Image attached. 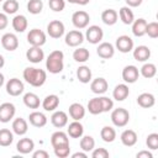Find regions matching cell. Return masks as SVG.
<instances>
[{
    "instance_id": "cell-47",
    "label": "cell",
    "mask_w": 158,
    "mask_h": 158,
    "mask_svg": "<svg viewBox=\"0 0 158 158\" xmlns=\"http://www.w3.org/2000/svg\"><path fill=\"white\" fill-rule=\"evenodd\" d=\"M99 99H100V102L102 106V112H109L112 110V107H114L112 99H110L107 96H99Z\"/></svg>"
},
{
    "instance_id": "cell-32",
    "label": "cell",
    "mask_w": 158,
    "mask_h": 158,
    "mask_svg": "<svg viewBox=\"0 0 158 158\" xmlns=\"http://www.w3.org/2000/svg\"><path fill=\"white\" fill-rule=\"evenodd\" d=\"M23 104L28 107V109H38L41 105V100L38 98L37 94L35 93H26L23 95Z\"/></svg>"
},
{
    "instance_id": "cell-18",
    "label": "cell",
    "mask_w": 158,
    "mask_h": 158,
    "mask_svg": "<svg viewBox=\"0 0 158 158\" xmlns=\"http://www.w3.org/2000/svg\"><path fill=\"white\" fill-rule=\"evenodd\" d=\"M33 148H35V142L28 137L21 138L16 144V149L21 154H28L33 151Z\"/></svg>"
},
{
    "instance_id": "cell-11",
    "label": "cell",
    "mask_w": 158,
    "mask_h": 158,
    "mask_svg": "<svg viewBox=\"0 0 158 158\" xmlns=\"http://www.w3.org/2000/svg\"><path fill=\"white\" fill-rule=\"evenodd\" d=\"M138 78H139V70L136 65L130 64L122 69V79L125 80V83L133 84L138 80Z\"/></svg>"
},
{
    "instance_id": "cell-51",
    "label": "cell",
    "mask_w": 158,
    "mask_h": 158,
    "mask_svg": "<svg viewBox=\"0 0 158 158\" xmlns=\"http://www.w3.org/2000/svg\"><path fill=\"white\" fill-rule=\"evenodd\" d=\"M136 157L137 158H153V154L149 151H139L136 154Z\"/></svg>"
},
{
    "instance_id": "cell-34",
    "label": "cell",
    "mask_w": 158,
    "mask_h": 158,
    "mask_svg": "<svg viewBox=\"0 0 158 158\" xmlns=\"http://www.w3.org/2000/svg\"><path fill=\"white\" fill-rule=\"evenodd\" d=\"M77 78L83 84H86V83L91 81V70H90V68L86 67V65H80L77 69Z\"/></svg>"
},
{
    "instance_id": "cell-45",
    "label": "cell",
    "mask_w": 158,
    "mask_h": 158,
    "mask_svg": "<svg viewBox=\"0 0 158 158\" xmlns=\"http://www.w3.org/2000/svg\"><path fill=\"white\" fill-rule=\"evenodd\" d=\"M146 144L149 149H158V133H149L146 138Z\"/></svg>"
},
{
    "instance_id": "cell-24",
    "label": "cell",
    "mask_w": 158,
    "mask_h": 158,
    "mask_svg": "<svg viewBox=\"0 0 158 158\" xmlns=\"http://www.w3.org/2000/svg\"><path fill=\"white\" fill-rule=\"evenodd\" d=\"M27 131H28V125H27V121L25 118L17 117L12 121V132L15 135L23 136V135H26Z\"/></svg>"
},
{
    "instance_id": "cell-28",
    "label": "cell",
    "mask_w": 158,
    "mask_h": 158,
    "mask_svg": "<svg viewBox=\"0 0 158 158\" xmlns=\"http://www.w3.org/2000/svg\"><path fill=\"white\" fill-rule=\"evenodd\" d=\"M117 19H118V14L114 9H106V10H104L101 12V20L107 26L115 25L117 22Z\"/></svg>"
},
{
    "instance_id": "cell-54",
    "label": "cell",
    "mask_w": 158,
    "mask_h": 158,
    "mask_svg": "<svg viewBox=\"0 0 158 158\" xmlns=\"http://www.w3.org/2000/svg\"><path fill=\"white\" fill-rule=\"evenodd\" d=\"M68 2H70V4H77V5H86V4H89V1L90 0H67Z\"/></svg>"
},
{
    "instance_id": "cell-36",
    "label": "cell",
    "mask_w": 158,
    "mask_h": 158,
    "mask_svg": "<svg viewBox=\"0 0 158 158\" xmlns=\"http://www.w3.org/2000/svg\"><path fill=\"white\" fill-rule=\"evenodd\" d=\"M139 74L143 78H146V79L153 78L157 74V67H156V64H153V63H144L142 65V68L139 69Z\"/></svg>"
},
{
    "instance_id": "cell-9",
    "label": "cell",
    "mask_w": 158,
    "mask_h": 158,
    "mask_svg": "<svg viewBox=\"0 0 158 158\" xmlns=\"http://www.w3.org/2000/svg\"><path fill=\"white\" fill-rule=\"evenodd\" d=\"M115 47L121 53H128V52H131L133 49V40L130 36H127V35L118 36L116 38Z\"/></svg>"
},
{
    "instance_id": "cell-22",
    "label": "cell",
    "mask_w": 158,
    "mask_h": 158,
    "mask_svg": "<svg viewBox=\"0 0 158 158\" xmlns=\"http://www.w3.org/2000/svg\"><path fill=\"white\" fill-rule=\"evenodd\" d=\"M137 104L143 107V109H149L152 106H154L156 104V98L153 94L151 93H142L137 96Z\"/></svg>"
},
{
    "instance_id": "cell-16",
    "label": "cell",
    "mask_w": 158,
    "mask_h": 158,
    "mask_svg": "<svg viewBox=\"0 0 158 158\" xmlns=\"http://www.w3.org/2000/svg\"><path fill=\"white\" fill-rule=\"evenodd\" d=\"M26 58L28 62L36 64V63H40L44 59V52L41 47L31 46V48L27 49V52H26Z\"/></svg>"
},
{
    "instance_id": "cell-14",
    "label": "cell",
    "mask_w": 158,
    "mask_h": 158,
    "mask_svg": "<svg viewBox=\"0 0 158 158\" xmlns=\"http://www.w3.org/2000/svg\"><path fill=\"white\" fill-rule=\"evenodd\" d=\"M96 53L102 59H110L115 54V47L110 42H101L96 48Z\"/></svg>"
},
{
    "instance_id": "cell-6",
    "label": "cell",
    "mask_w": 158,
    "mask_h": 158,
    "mask_svg": "<svg viewBox=\"0 0 158 158\" xmlns=\"http://www.w3.org/2000/svg\"><path fill=\"white\" fill-rule=\"evenodd\" d=\"M89 21H90V16H89V14H88L86 11H84V10L75 11V12L72 15V23H73L74 27L78 28V30H81V28L88 27Z\"/></svg>"
},
{
    "instance_id": "cell-56",
    "label": "cell",
    "mask_w": 158,
    "mask_h": 158,
    "mask_svg": "<svg viewBox=\"0 0 158 158\" xmlns=\"http://www.w3.org/2000/svg\"><path fill=\"white\" fill-rule=\"evenodd\" d=\"M4 81H5V78H4V74L0 73V88L4 85Z\"/></svg>"
},
{
    "instance_id": "cell-3",
    "label": "cell",
    "mask_w": 158,
    "mask_h": 158,
    "mask_svg": "<svg viewBox=\"0 0 158 158\" xmlns=\"http://www.w3.org/2000/svg\"><path fill=\"white\" fill-rule=\"evenodd\" d=\"M111 121L116 127H125L130 121V112L123 107H117L111 112Z\"/></svg>"
},
{
    "instance_id": "cell-44",
    "label": "cell",
    "mask_w": 158,
    "mask_h": 158,
    "mask_svg": "<svg viewBox=\"0 0 158 158\" xmlns=\"http://www.w3.org/2000/svg\"><path fill=\"white\" fill-rule=\"evenodd\" d=\"M146 35H148V37L151 38H157L158 37V22L153 21V22H147L146 26Z\"/></svg>"
},
{
    "instance_id": "cell-41",
    "label": "cell",
    "mask_w": 158,
    "mask_h": 158,
    "mask_svg": "<svg viewBox=\"0 0 158 158\" xmlns=\"http://www.w3.org/2000/svg\"><path fill=\"white\" fill-rule=\"evenodd\" d=\"M43 10V1L42 0H30L27 2V11L32 15H38Z\"/></svg>"
},
{
    "instance_id": "cell-12",
    "label": "cell",
    "mask_w": 158,
    "mask_h": 158,
    "mask_svg": "<svg viewBox=\"0 0 158 158\" xmlns=\"http://www.w3.org/2000/svg\"><path fill=\"white\" fill-rule=\"evenodd\" d=\"M84 42V35L80 30H72L65 35V44L69 47H78Z\"/></svg>"
},
{
    "instance_id": "cell-26",
    "label": "cell",
    "mask_w": 158,
    "mask_h": 158,
    "mask_svg": "<svg viewBox=\"0 0 158 158\" xmlns=\"http://www.w3.org/2000/svg\"><path fill=\"white\" fill-rule=\"evenodd\" d=\"M41 104L46 111H54L59 105V98L56 94H51V95H47Z\"/></svg>"
},
{
    "instance_id": "cell-23",
    "label": "cell",
    "mask_w": 158,
    "mask_h": 158,
    "mask_svg": "<svg viewBox=\"0 0 158 158\" xmlns=\"http://www.w3.org/2000/svg\"><path fill=\"white\" fill-rule=\"evenodd\" d=\"M120 139L122 142L123 146L126 147H132L137 143V133L133 131V130H125L121 136H120Z\"/></svg>"
},
{
    "instance_id": "cell-50",
    "label": "cell",
    "mask_w": 158,
    "mask_h": 158,
    "mask_svg": "<svg viewBox=\"0 0 158 158\" xmlns=\"http://www.w3.org/2000/svg\"><path fill=\"white\" fill-rule=\"evenodd\" d=\"M32 157H33V158H48L49 154H48V152H46V151H43V149H40V151L33 152V153H32Z\"/></svg>"
},
{
    "instance_id": "cell-7",
    "label": "cell",
    "mask_w": 158,
    "mask_h": 158,
    "mask_svg": "<svg viewBox=\"0 0 158 158\" xmlns=\"http://www.w3.org/2000/svg\"><path fill=\"white\" fill-rule=\"evenodd\" d=\"M16 114V107L11 102H2L0 105V122L6 123L14 118Z\"/></svg>"
},
{
    "instance_id": "cell-46",
    "label": "cell",
    "mask_w": 158,
    "mask_h": 158,
    "mask_svg": "<svg viewBox=\"0 0 158 158\" xmlns=\"http://www.w3.org/2000/svg\"><path fill=\"white\" fill-rule=\"evenodd\" d=\"M48 5L54 12H60L65 7V0H48Z\"/></svg>"
},
{
    "instance_id": "cell-52",
    "label": "cell",
    "mask_w": 158,
    "mask_h": 158,
    "mask_svg": "<svg viewBox=\"0 0 158 158\" xmlns=\"http://www.w3.org/2000/svg\"><path fill=\"white\" fill-rule=\"evenodd\" d=\"M125 1H126L128 7H137V6H139L142 4L143 0H125Z\"/></svg>"
},
{
    "instance_id": "cell-37",
    "label": "cell",
    "mask_w": 158,
    "mask_h": 158,
    "mask_svg": "<svg viewBox=\"0 0 158 158\" xmlns=\"http://www.w3.org/2000/svg\"><path fill=\"white\" fill-rule=\"evenodd\" d=\"M79 144H80L81 151L88 153V152H91L95 148V139L91 136H81Z\"/></svg>"
},
{
    "instance_id": "cell-1",
    "label": "cell",
    "mask_w": 158,
    "mask_h": 158,
    "mask_svg": "<svg viewBox=\"0 0 158 158\" xmlns=\"http://www.w3.org/2000/svg\"><path fill=\"white\" fill-rule=\"evenodd\" d=\"M22 75H23V79L30 85H32L35 88L42 86L46 83V79H47V73L43 69L35 68V67H27V68H25Z\"/></svg>"
},
{
    "instance_id": "cell-49",
    "label": "cell",
    "mask_w": 158,
    "mask_h": 158,
    "mask_svg": "<svg viewBox=\"0 0 158 158\" xmlns=\"http://www.w3.org/2000/svg\"><path fill=\"white\" fill-rule=\"evenodd\" d=\"M9 25V19L5 12H0V30H5Z\"/></svg>"
},
{
    "instance_id": "cell-30",
    "label": "cell",
    "mask_w": 158,
    "mask_h": 158,
    "mask_svg": "<svg viewBox=\"0 0 158 158\" xmlns=\"http://www.w3.org/2000/svg\"><path fill=\"white\" fill-rule=\"evenodd\" d=\"M130 95V89L127 84H117L112 91V96L117 101H123Z\"/></svg>"
},
{
    "instance_id": "cell-13",
    "label": "cell",
    "mask_w": 158,
    "mask_h": 158,
    "mask_svg": "<svg viewBox=\"0 0 158 158\" xmlns=\"http://www.w3.org/2000/svg\"><path fill=\"white\" fill-rule=\"evenodd\" d=\"M1 46L4 47V49L9 51V52H12L15 49H17L19 47V38L15 33H5L2 35L1 37Z\"/></svg>"
},
{
    "instance_id": "cell-33",
    "label": "cell",
    "mask_w": 158,
    "mask_h": 158,
    "mask_svg": "<svg viewBox=\"0 0 158 158\" xmlns=\"http://www.w3.org/2000/svg\"><path fill=\"white\" fill-rule=\"evenodd\" d=\"M118 17L120 20L125 23V25H131L135 20V15H133V11L128 7V6H122L120 10H118Z\"/></svg>"
},
{
    "instance_id": "cell-27",
    "label": "cell",
    "mask_w": 158,
    "mask_h": 158,
    "mask_svg": "<svg viewBox=\"0 0 158 158\" xmlns=\"http://www.w3.org/2000/svg\"><path fill=\"white\" fill-rule=\"evenodd\" d=\"M69 116L75 120V121H80L84 116H85V109L81 104L79 102H73L69 106Z\"/></svg>"
},
{
    "instance_id": "cell-48",
    "label": "cell",
    "mask_w": 158,
    "mask_h": 158,
    "mask_svg": "<svg viewBox=\"0 0 158 158\" xmlns=\"http://www.w3.org/2000/svg\"><path fill=\"white\" fill-rule=\"evenodd\" d=\"M110 156L109 151L106 148H94L91 151V157L93 158H107Z\"/></svg>"
},
{
    "instance_id": "cell-29",
    "label": "cell",
    "mask_w": 158,
    "mask_h": 158,
    "mask_svg": "<svg viewBox=\"0 0 158 158\" xmlns=\"http://www.w3.org/2000/svg\"><path fill=\"white\" fill-rule=\"evenodd\" d=\"M132 25V33L136 36V37H142L146 35V26H147V21L142 17L137 19V20H133V22L131 23Z\"/></svg>"
},
{
    "instance_id": "cell-4",
    "label": "cell",
    "mask_w": 158,
    "mask_h": 158,
    "mask_svg": "<svg viewBox=\"0 0 158 158\" xmlns=\"http://www.w3.org/2000/svg\"><path fill=\"white\" fill-rule=\"evenodd\" d=\"M102 37H104V31H102V28H101L100 26H98V25H91V26H89V27L86 28L85 36H84V38H85L89 43H91V44H98L99 42H101Z\"/></svg>"
},
{
    "instance_id": "cell-43",
    "label": "cell",
    "mask_w": 158,
    "mask_h": 158,
    "mask_svg": "<svg viewBox=\"0 0 158 158\" xmlns=\"http://www.w3.org/2000/svg\"><path fill=\"white\" fill-rule=\"evenodd\" d=\"M54 154L58 158H67L70 153V146L69 144H64V146H58L54 147Z\"/></svg>"
},
{
    "instance_id": "cell-35",
    "label": "cell",
    "mask_w": 158,
    "mask_h": 158,
    "mask_svg": "<svg viewBox=\"0 0 158 158\" xmlns=\"http://www.w3.org/2000/svg\"><path fill=\"white\" fill-rule=\"evenodd\" d=\"M100 137H101V139H102L104 142L111 143V142H114L115 138H116V131H115V128L111 127V126H104V127L101 128V131H100Z\"/></svg>"
},
{
    "instance_id": "cell-39",
    "label": "cell",
    "mask_w": 158,
    "mask_h": 158,
    "mask_svg": "<svg viewBox=\"0 0 158 158\" xmlns=\"http://www.w3.org/2000/svg\"><path fill=\"white\" fill-rule=\"evenodd\" d=\"M12 141H14V133L7 128H1L0 130V146L7 147L12 143Z\"/></svg>"
},
{
    "instance_id": "cell-15",
    "label": "cell",
    "mask_w": 158,
    "mask_h": 158,
    "mask_svg": "<svg viewBox=\"0 0 158 158\" xmlns=\"http://www.w3.org/2000/svg\"><path fill=\"white\" fill-rule=\"evenodd\" d=\"M90 89H91V91H93L94 94L102 95V94H105V93L107 91V89H109V83L106 81L105 78L99 77V78H95L94 80H91V83H90Z\"/></svg>"
},
{
    "instance_id": "cell-40",
    "label": "cell",
    "mask_w": 158,
    "mask_h": 158,
    "mask_svg": "<svg viewBox=\"0 0 158 158\" xmlns=\"http://www.w3.org/2000/svg\"><path fill=\"white\" fill-rule=\"evenodd\" d=\"M88 111L91 115L102 114V106H101V102H100L99 98H93V99L89 100V102H88Z\"/></svg>"
},
{
    "instance_id": "cell-31",
    "label": "cell",
    "mask_w": 158,
    "mask_h": 158,
    "mask_svg": "<svg viewBox=\"0 0 158 158\" xmlns=\"http://www.w3.org/2000/svg\"><path fill=\"white\" fill-rule=\"evenodd\" d=\"M11 23H12V28L16 32H25L27 30V26H28L27 19L23 15H16L12 19V22Z\"/></svg>"
},
{
    "instance_id": "cell-42",
    "label": "cell",
    "mask_w": 158,
    "mask_h": 158,
    "mask_svg": "<svg viewBox=\"0 0 158 158\" xmlns=\"http://www.w3.org/2000/svg\"><path fill=\"white\" fill-rule=\"evenodd\" d=\"M19 7H20V5H19L17 0H5L4 4H2V10L6 15L16 14Z\"/></svg>"
},
{
    "instance_id": "cell-55",
    "label": "cell",
    "mask_w": 158,
    "mask_h": 158,
    "mask_svg": "<svg viewBox=\"0 0 158 158\" xmlns=\"http://www.w3.org/2000/svg\"><path fill=\"white\" fill-rule=\"evenodd\" d=\"M4 65H5V58H4V56L0 54V69H1Z\"/></svg>"
},
{
    "instance_id": "cell-53",
    "label": "cell",
    "mask_w": 158,
    "mask_h": 158,
    "mask_svg": "<svg viewBox=\"0 0 158 158\" xmlns=\"http://www.w3.org/2000/svg\"><path fill=\"white\" fill-rule=\"evenodd\" d=\"M88 157V153L86 152H75L72 154V158H86Z\"/></svg>"
},
{
    "instance_id": "cell-21",
    "label": "cell",
    "mask_w": 158,
    "mask_h": 158,
    "mask_svg": "<svg viewBox=\"0 0 158 158\" xmlns=\"http://www.w3.org/2000/svg\"><path fill=\"white\" fill-rule=\"evenodd\" d=\"M51 144L52 147H58V146H64V144H69V138L68 135L63 131H56L52 133L51 136Z\"/></svg>"
},
{
    "instance_id": "cell-5",
    "label": "cell",
    "mask_w": 158,
    "mask_h": 158,
    "mask_svg": "<svg viewBox=\"0 0 158 158\" xmlns=\"http://www.w3.org/2000/svg\"><path fill=\"white\" fill-rule=\"evenodd\" d=\"M46 33L40 30V28H32L30 30V32L27 33V42L31 46L35 47H41L46 43Z\"/></svg>"
},
{
    "instance_id": "cell-10",
    "label": "cell",
    "mask_w": 158,
    "mask_h": 158,
    "mask_svg": "<svg viewBox=\"0 0 158 158\" xmlns=\"http://www.w3.org/2000/svg\"><path fill=\"white\" fill-rule=\"evenodd\" d=\"M23 90H25V85L17 78H11L6 83V93L11 96H19L23 93Z\"/></svg>"
},
{
    "instance_id": "cell-20",
    "label": "cell",
    "mask_w": 158,
    "mask_h": 158,
    "mask_svg": "<svg viewBox=\"0 0 158 158\" xmlns=\"http://www.w3.org/2000/svg\"><path fill=\"white\" fill-rule=\"evenodd\" d=\"M84 133V127L83 125L80 123V121H73L68 125V128H67V135L72 138H80Z\"/></svg>"
},
{
    "instance_id": "cell-57",
    "label": "cell",
    "mask_w": 158,
    "mask_h": 158,
    "mask_svg": "<svg viewBox=\"0 0 158 158\" xmlns=\"http://www.w3.org/2000/svg\"><path fill=\"white\" fill-rule=\"evenodd\" d=\"M1 1H4V0H0V2H1Z\"/></svg>"
},
{
    "instance_id": "cell-25",
    "label": "cell",
    "mask_w": 158,
    "mask_h": 158,
    "mask_svg": "<svg viewBox=\"0 0 158 158\" xmlns=\"http://www.w3.org/2000/svg\"><path fill=\"white\" fill-rule=\"evenodd\" d=\"M151 57V49L147 46H137L133 49V58L137 62H146Z\"/></svg>"
},
{
    "instance_id": "cell-17",
    "label": "cell",
    "mask_w": 158,
    "mask_h": 158,
    "mask_svg": "<svg viewBox=\"0 0 158 158\" xmlns=\"http://www.w3.org/2000/svg\"><path fill=\"white\" fill-rule=\"evenodd\" d=\"M51 122L54 127L57 128H62L64 126L68 125V115L64 111H54L51 116Z\"/></svg>"
},
{
    "instance_id": "cell-8",
    "label": "cell",
    "mask_w": 158,
    "mask_h": 158,
    "mask_svg": "<svg viewBox=\"0 0 158 158\" xmlns=\"http://www.w3.org/2000/svg\"><path fill=\"white\" fill-rule=\"evenodd\" d=\"M65 27L64 23L59 20H53L47 25V33L52 38H60L64 35Z\"/></svg>"
},
{
    "instance_id": "cell-38",
    "label": "cell",
    "mask_w": 158,
    "mask_h": 158,
    "mask_svg": "<svg viewBox=\"0 0 158 158\" xmlns=\"http://www.w3.org/2000/svg\"><path fill=\"white\" fill-rule=\"evenodd\" d=\"M90 57V52L86 49V48H77L74 52H73V59L78 63H85Z\"/></svg>"
},
{
    "instance_id": "cell-19",
    "label": "cell",
    "mask_w": 158,
    "mask_h": 158,
    "mask_svg": "<svg viewBox=\"0 0 158 158\" xmlns=\"http://www.w3.org/2000/svg\"><path fill=\"white\" fill-rule=\"evenodd\" d=\"M28 121L32 126L35 127H43L47 125V117L43 112H40V111H33L28 115Z\"/></svg>"
},
{
    "instance_id": "cell-2",
    "label": "cell",
    "mask_w": 158,
    "mask_h": 158,
    "mask_svg": "<svg viewBox=\"0 0 158 158\" xmlns=\"http://www.w3.org/2000/svg\"><path fill=\"white\" fill-rule=\"evenodd\" d=\"M46 68L52 74H58L64 68V54L62 51H52L46 59Z\"/></svg>"
}]
</instances>
